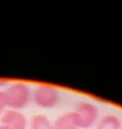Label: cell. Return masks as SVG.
I'll return each mask as SVG.
<instances>
[{"mask_svg": "<svg viewBox=\"0 0 122 129\" xmlns=\"http://www.w3.org/2000/svg\"><path fill=\"white\" fill-rule=\"evenodd\" d=\"M8 84V81H6V80H0V85L1 86H5V85H7Z\"/></svg>", "mask_w": 122, "mask_h": 129, "instance_id": "cell-9", "label": "cell"}, {"mask_svg": "<svg viewBox=\"0 0 122 129\" xmlns=\"http://www.w3.org/2000/svg\"><path fill=\"white\" fill-rule=\"evenodd\" d=\"M122 124L120 119L113 114L105 115L99 123L97 129H121Z\"/></svg>", "mask_w": 122, "mask_h": 129, "instance_id": "cell-6", "label": "cell"}, {"mask_svg": "<svg viewBox=\"0 0 122 129\" xmlns=\"http://www.w3.org/2000/svg\"><path fill=\"white\" fill-rule=\"evenodd\" d=\"M59 90L52 85L42 84L35 87L33 91V100L36 106L44 109H51L59 102Z\"/></svg>", "mask_w": 122, "mask_h": 129, "instance_id": "cell-2", "label": "cell"}, {"mask_svg": "<svg viewBox=\"0 0 122 129\" xmlns=\"http://www.w3.org/2000/svg\"><path fill=\"white\" fill-rule=\"evenodd\" d=\"M6 107H8L7 106L6 94H5V91L0 90V116H1L2 113L6 111Z\"/></svg>", "mask_w": 122, "mask_h": 129, "instance_id": "cell-8", "label": "cell"}, {"mask_svg": "<svg viewBox=\"0 0 122 129\" xmlns=\"http://www.w3.org/2000/svg\"><path fill=\"white\" fill-rule=\"evenodd\" d=\"M75 116L78 124V128H90L96 122L99 116V110L93 103L79 102L75 108Z\"/></svg>", "mask_w": 122, "mask_h": 129, "instance_id": "cell-3", "label": "cell"}, {"mask_svg": "<svg viewBox=\"0 0 122 129\" xmlns=\"http://www.w3.org/2000/svg\"><path fill=\"white\" fill-rule=\"evenodd\" d=\"M5 94L7 98V106L13 110L25 108L31 98V90L29 86L22 82L13 83L7 88V90H5Z\"/></svg>", "mask_w": 122, "mask_h": 129, "instance_id": "cell-1", "label": "cell"}, {"mask_svg": "<svg viewBox=\"0 0 122 129\" xmlns=\"http://www.w3.org/2000/svg\"><path fill=\"white\" fill-rule=\"evenodd\" d=\"M78 124L74 111L61 114L52 124V129H77Z\"/></svg>", "mask_w": 122, "mask_h": 129, "instance_id": "cell-5", "label": "cell"}, {"mask_svg": "<svg viewBox=\"0 0 122 129\" xmlns=\"http://www.w3.org/2000/svg\"><path fill=\"white\" fill-rule=\"evenodd\" d=\"M0 129H7L5 126H2V125H0Z\"/></svg>", "mask_w": 122, "mask_h": 129, "instance_id": "cell-10", "label": "cell"}, {"mask_svg": "<svg viewBox=\"0 0 122 129\" xmlns=\"http://www.w3.org/2000/svg\"><path fill=\"white\" fill-rule=\"evenodd\" d=\"M0 125L5 126L7 129H26L27 119L26 116L18 110L9 109L2 113L0 117Z\"/></svg>", "mask_w": 122, "mask_h": 129, "instance_id": "cell-4", "label": "cell"}, {"mask_svg": "<svg viewBox=\"0 0 122 129\" xmlns=\"http://www.w3.org/2000/svg\"><path fill=\"white\" fill-rule=\"evenodd\" d=\"M31 129H52V124L44 114H35L31 119Z\"/></svg>", "mask_w": 122, "mask_h": 129, "instance_id": "cell-7", "label": "cell"}]
</instances>
